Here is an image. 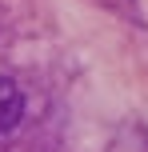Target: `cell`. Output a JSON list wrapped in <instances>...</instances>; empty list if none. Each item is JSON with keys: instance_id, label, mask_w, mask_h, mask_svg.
I'll return each instance as SVG.
<instances>
[{"instance_id": "cell-1", "label": "cell", "mask_w": 148, "mask_h": 152, "mask_svg": "<svg viewBox=\"0 0 148 152\" xmlns=\"http://www.w3.org/2000/svg\"><path fill=\"white\" fill-rule=\"evenodd\" d=\"M24 116V92L16 80H8V76H0V136L4 132H12L16 124H20Z\"/></svg>"}]
</instances>
